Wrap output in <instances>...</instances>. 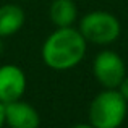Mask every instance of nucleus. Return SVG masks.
<instances>
[{
    "label": "nucleus",
    "instance_id": "obj_1",
    "mask_svg": "<svg viewBox=\"0 0 128 128\" xmlns=\"http://www.w3.org/2000/svg\"><path fill=\"white\" fill-rule=\"evenodd\" d=\"M86 50L88 42L78 28H55L44 41L41 57L47 68L68 72L84 60Z\"/></svg>",
    "mask_w": 128,
    "mask_h": 128
},
{
    "label": "nucleus",
    "instance_id": "obj_2",
    "mask_svg": "<svg viewBox=\"0 0 128 128\" xmlns=\"http://www.w3.org/2000/svg\"><path fill=\"white\" fill-rule=\"evenodd\" d=\"M128 114V102L117 89H104L91 100L88 118L94 128H120Z\"/></svg>",
    "mask_w": 128,
    "mask_h": 128
},
{
    "label": "nucleus",
    "instance_id": "obj_3",
    "mask_svg": "<svg viewBox=\"0 0 128 128\" xmlns=\"http://www.w3.org/2000/svg\"><path fill=\"white\" fill-rule=\"evenodd\" d=\"M80 32L88 44L109 46L114 44L122 34V24L115 15L104 10L89 12L80 20Z\"/></svg>",
    "mask_w": 128,
    "mask_h": 128
},
{
    "label": "nucleus",
    "instance_id": "obj_4",
    "mask_svg": "<svg viewBox=\"0 0 128 128\" xmlns=\"http://www.w3.org/2000/svg\"><path fill=\"white\" fill-rule=\"evenodd\" d=\"M92 75L104 89H117L126 76L125 62L114 50H102L94 57Z\"/></svg>",
    "mask_w": 128,
    "mask_h": 128
},
{
    "label": "nucleus",
    "instance_id": "obj_5",
    "mask_svg": "<svg viewBox=\"0 0 128 128\" xmlns=\"http://www.w3.org/2000/svg\"><path fill=\"white\" fill-rule=\"evenodd\" d=\"M28 89V78L21 66L15 63L0 65V102L10 104L23 99Z\"/></svg>",
    "mask_w": 128,
    "mask_h": 128
},
{
    "label": "nucleus",
    "instance_id": "obj_6",
    "mask_svg": "<svg viewBox=\"0 0 128 128\" xmlns=\"http://www.w3.org/2000/svg\"><path fill=\"white\" fill-rule=\"evenodd\" d=\"M5 125L8 128H39L41 115L34 106L20 99L5 104Z\"/></svg>",
    "mask_w": 128,
    "mask_h": 128
},
{
    "label": "nucleus",
    "instance_id": "obj_7",
    "mask_svg": "<svg viewBox=\"0 0 128 128\" xmlns=\"http://www.w3.org/2000/svg\"><path fill=\"white\" fill-rule=\"evenodd\" d=\"M26 13L18 3H5L0 6V39L12 38L23 29Z\"/></svg>",
    "mask_w": 128,
    "mask_h": 128
},
{
    "label": "nucleus",
    "instance_id": "obj_8",
    "mask_svg": "<svg viewBox=\"0 0 128 128\" xmlns=\"http://www.w3.org/2000/svg\"><path fill=\"white\" fill-rule=\"evenodd\" d=\"M49 20L55 28H70L78 20V6L73 0H52L49 5Z\"/></svg>",
    "mask_w": 128,
    "mask_h": 128
},
{
    "label": "nucleus",
    "instance_id": "obj_9",
    "mask_svg": "<svg viewBox=\"0 0 128 128\" xmlns=\"http://www.w3.org/2000/svg\"><path fill=\"white\" fill-rule=\"evenodd\" d=\"M117 91H118L120 94H122V97L128 102V75L123 78V81L118 84V88H117Z\"/></svg>",
    "mask_w": 128,
    "mask_h": 128
},
{
    "label": "nucleus",
    "instance_id": "obj_10",
    "mask_svg": "<svg viewBox=\"0 0 128 128\" xmlns=\"http://www.w3.org/2000/svg\"><path fill=\"white\" fill-rule=\"evenodd\" d=\"M5 126V104L0 102V128Z\"/></svg>",
    "mask_w": 128,
    "mask_h": 128
},
{
    "label": "nucleus",
    "instance_id": "obj_11",
    "mask_svg": "<svg viewBox=\"0 0 128 128\" xmlns=\"http://www.w3.org/2000/svg\"><path fill=\"white\" fill-rule=\"evenodd\" d=\"M70 128H94V126L88 122V123H76V125H73V126H70Z\"/></svg>",
    "mask_w": 128,
    "mask_h": 128
},
{
    "label": "nucleus",
    "instance_id": "obj_12",
    "mask_svg": "<svg viewBox=\"0 0 128 128\" xmlns=\"http://www.w3.org/2000/svg\"><path fill=\"white\" fill-rule=\"evenodd\" d=\"M20 2H28V0H20Z\"/></svg>",
    "mask_w": 128,
    "mask_h": 128
}]
</instances>
